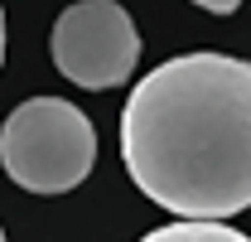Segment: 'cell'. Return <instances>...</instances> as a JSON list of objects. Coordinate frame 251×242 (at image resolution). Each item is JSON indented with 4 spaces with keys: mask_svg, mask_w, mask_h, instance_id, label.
<instances>
[{
    "mask_svg": "<svg viewBox=\"0 0 251 242\" xmlns=\"http://www.w3.org/2000/svg\"><path fill=\"white\" fill-rule=\"evenodd\" d=\"M135 189L188 223L251 209V63L179 54L145 73L121 112Z\"/></svg>",
    "mask_w": 251,
    "mask_h": 242,
    "instance_id": "1",
    "label": "cell"
},
{
    "mask_svg": "<svg viewBox=\"0 0 251 242\" xmlns=\"http://www.w3.org/2000/svg\"><path fill=\"white\" fill-rule=\"evenodd\" d=\"M0 165L29 194H68L92 175L97 131L63 97H29L0 126Z\"/></svg>",
    "mask_w": 251,
    "mask_h": 242,
    "instance_id": "2",
    "label": "cell"
},
{
    "mask_svg": "<svg viewBox=\"0 0 251 242\" xmlns=\"http://www.w3.org/2000/svg\"><path fill=\"white\" fill-rule=\"evenodd\" d=\"M53 63L77 88H121L140 63V34L135 20L116 0H77L53 25Z\"/></svg>",
    "mask_w": 251,
    "mask_h": 242,
    "instance_id": "3",
    "label": "cell"
},
{
    "mask_svg": "<svg viewBox=\"0 0 251 242\" xmlns=\"http://www.w3.org/2000/svg\"><path fill=\"white\" fill-rule=\"evenodd\" d=\"M140 242H251L247 233H237V228H227V223H169V228H155V233H145Z\"/></svg>",
    "mask_w": 251,
    "mask_h": 242,
    "instance_id": "4",
    "label": "cell"
},
{
    "mask_svg": "<svg viewBox=\"0 0 251 242\" xmlns=\"http://www.w3.org/2000/svg\"><path fill=\"white\" fill-rule=\"evenodd\" d=\"M193 5H203V10H213V15H232L242 0H193Z\"/></svg>",
    "mask_w": 251,
    "mask_h": 242,
    "instance_id": "5",
    "label": "cell"
},
{
    "mask_svg": "<svg viewBox=\"0 0 251 242\" xmlns=\"http://www.w3.org/2000/svg\"><path fill=\"white\" fill-rule=\"evenodd\" d=\"M0 63H5V10H0Z\"/></svg>",
    "mask_w": 251,
    "mask_h": 242,
    "instance_id": "6",
    "label": "cell"
},
{
    "mask_svg": "<svg viewBox=\"0 0 251 242\" xmlns=\"http://www.w3.org/2000/svg\"><path fill=\"white\" fill-rule=\"evenodd\" d=\"M0 242H5V228H0Z\"/></svg>",
    "mask_w": 251,
    "mask_h": 242,
    "instance_id": "7",
    "label": "cell"
}]
</instances>
